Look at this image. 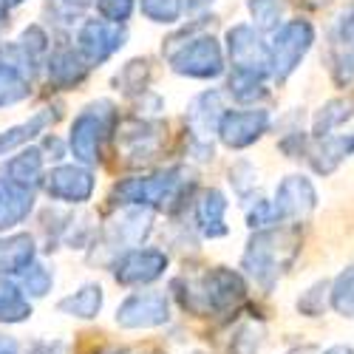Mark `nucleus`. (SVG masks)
<instances>
[{
  "label": "nucleus",
  "instance_id": "0eeeda50",
  "mask_svg": "<svg viewBox=\"0 0 354 354\" xmlns=\"http://www.w3.org/2000/svg\"><path fill=\"white\" fill-rule=\"evenodd\" d=\"M329 298H332V306H335L337 315L354 317V267H348V270L335 281Z\"/></svg>",
  "mask_w": 354,
  "mask_h": 354
},
{
  "label": "nucleus",
  "instance_id": "4468645a",
  "mask_svg": "<svg viewBox=\"0 0 354 354\" xmlns=\"http://www.w3.org/2000/svg\"><path fill=\"white\" fill-rule=\"evenodd\" d=\"M105 354H131L128 348H111V351H105Z\"/></svg>",
  "mask_w": 354,
  "mask_h": 354
},
{
  "label": "nucleus",
  "instance_id": "6e6552de",
  "mask_svg": "<svg viewBox=\"0 0 354 354\" xmlns=\"http://www.w3.org/2000/svg\"><path fill=\"white\" fill-rule=\"evenodd\" d=\"M261 343H263V329L258 323H244L230 343V354H258Z\"/></svg>",
  "mask_w": 354,
  "mask_h": 354
},
{
  "label": "nucleus",
  "instance_id": "423d86ee",
  "mask_svg": "<svg viewBox=\"0 0 354 354\" xmlns=\"http://www.w3.org/2000/svg\"><path fill=\"white\" fill-rule=\"evenodd\" d=\"M32 239H12V241H0V275H12V272H26L32 267Z\"/></svg>",
  "mask_w": 354,
  "mask_h": 354
},
{
  "label": "nucleus",
  "instance_id": "f257e3e1",
  "mask_svg": "<svg viewBox=\"0 0 354 354\" xmlns=\"http://www.w3.org/2000/svg\"><path fill=\"white\" fill-rule=\"evenodd\" d=\"M247 295L244 281L230 272V270H213L198 283H187L182 292V306L190 309L193 315H221L235 309Z\"/></svg>",
  "mask_w": 354,
  "mask_h": 354
},
{
  "label": "nucleus",
  "instance_id": "1a4fd4ad",
  "mask_svg": "<svg viewBox=\"0 0 354 354\" xmlns=\"http://www.w3.org/2000/svg\"><path fill=\"white\" fill-rule=\"evenodd\" d=\"M23 292L26 295H32V298H43V295L51 289V283H54V275L46 270V267H40V263H32L26 272H23Z\"/></svg>",
  "mask_w": 354,
  "mask_h": 354
},
{
  "label": "nucleus",
  "instance_id": "2eb2a0df",
  "mask_svg": "<svg viewBox=\"0 0 354 354\" xmlns=\"http://www.w3.org/2000/svg\"><path fill=\"white\" fill-rule=\"evenodd\" d=\"M283 354H309V348H292V351H283Z\"/></svg>",
  "mask_w": 354,
  "mask_h": 354
},
{
  "label": "nucleus",
  "instance_id": "f03ea898",
  "mask_svg": "<svg viewBox=\"0 0 354 354\" xmlns=\"http://www.w3.org/2000/svg\"><path fill=\"white\" fill-rule=\"evenodd\" d=\"M170 320V304L162 292H133L116 306V323L122 329H156Z\"/></svg>",
  "mask_w": 354,
  "mask_h": 354
},
{
  "label": "nucleus",
  "instance_id": "f8f14e48",
  "mask_svg": "<svg viewBox=\"0 0 354 354\" xmlns=\"http://www.w3.org/2000/svg\"><path fill=\"white\" fill-rule=\"evenodd\" d=\"M0 354H20V343H17V337L0 332Z\"/></svg>",
  "mask_w": 354,
  "mask_h": 354
},
{
  "label": "nucleus",
  "instance_id": "9b49d317",
  "mask_svg": "<svg viewBox=\"0 0 354 354\" xmlns=\"http://www.w3.org/2000/svg\"><path fill=\"white\" fill-rule=\"evenodd\" d=\"M26 354H66V343L60 340H37L28 346Z\"/></svg>",
  "mask_w": 354,
  "mask_h": 354
},
{
  "label": "nucleus",
  "instance_id": "9d476101",
  "mask_svg": "<svg viewBox=\"0 0 354 354\" xmlns=\"http://www.w3.org/2000/svg\"><path fill=\"white\" fill-rule=\"evenodd\" d=\"M326 289L329 283H315L309 292H304V298H298V312H304L306 317H317L323 309H326Z\"/></svg>",
  "mask_w": 354,
  "mask_h": 354
},
{
  "label": "nucleus",
  "instance_id": "7ed1b4c3",
  "mask_svg": "<svg viewBox=\"0 0 354 354\" xmlns=\"http://www.w3.org/2000/svg\"><path fill=\"white\" fill-rule=\"evenodd\" d=\"M167 267V255L159 250H136L128 252L122 261H116V270L113 278L125 283V286H142V283H151L156 281Z\"/></svg>",
  "mask_w": 354,
  "mask_h": 354
},
{
  "label": "nucleus",
  "instance_id": "ddd939ff",
  "mask_svg": "<svg viewBox=\"0 0 354 354\" xmlns=\"http://www.w3.org/2000/svg\"><path fill=\"white\" fill-rule=\"evenodd\" d=\"M323 354H354V348H351V346H346V343H337V346H329Z\"/></svg>",
  "mask_w": 354,
  "mask_h": 354
},
{
  "label": "nucleus",
  "instance_id": "39448f33",
  "mask_svg": "<svg viewBox=\"0 0 354 354\" xmlns=\"http://www.w3.org/2000/svg\"><path fill=\"white\" fill-rule=\"evenodd\" d=\"M32 317L28 295L12 281H0V323H23Z\"/></svg>",
  "mask_w": 354,
  "mask_h": 354
},
{
  "label": "nucleus",
  "instance_id": "20e7f679",
  "mask_svg": "<svg viewBox=\"0 0 354 354\" xmlns=\"http://www.w3.org/2000/svg\"><path fill=\"white\" fill-rule=\"evenodd\" d=\"M102 286L100 283H85L82 289L71 292L68 298H63L60 304H57V309H60L63 315L68 317H77V320H94L100 312H102Z\"/></svg>",
  "mask_w": 354,
  "mask_h": 354
}]
</instances>
